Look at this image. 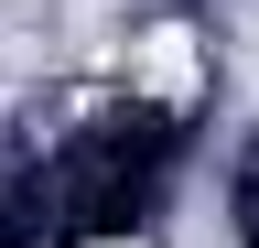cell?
<instances>
[{"mask_svg":"<svg viewBox=\"0 0 259 248\" xmlns=\"http://www.w3.org/2000/svg\"><path fill=\"white\" fill-rule=\"evenodd\" d=\"M130 86H141L151 108H194V97H205V54H194L184 22H151V33L130 43Z\"/></svg>","mask_w":259,"mask_h":248,"instance_id":"cell-1","label":"cell"},{"mask_svg":"<svg viewBox=\"0 0 259 248\" xmlns=\"http://www.w3.org/2000/svg\"><path fill=\"white\" fill-rule=\"evenodd\" d=\"M108 248H141V237H108Z\"/></svg>","mask_w":259,"mask_h":248,"instance_id":"cell-2","label":"cell"}]
</instances>
